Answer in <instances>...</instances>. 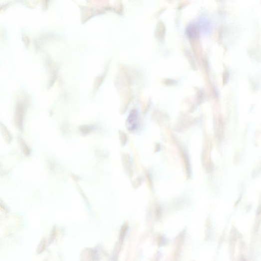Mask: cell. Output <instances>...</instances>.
Listing matches in <instances>:
<instances>
[{
    "mask_svg": "<svg viewBox=\"0 0 261 261\" xmlns=\"http://www.w3.org/2000/svg\"><path fill=\"white\" fill-rule=\"evenodd\" d=\"M187 33L189 37H196L198 35V28L195 24L190 25L187 29Z\"/></svg>",
    "mask_w": 261,
    "mask_h": 261,
    "instance_id": "obj_1",
    "label": "cell"
}]
</instances>
